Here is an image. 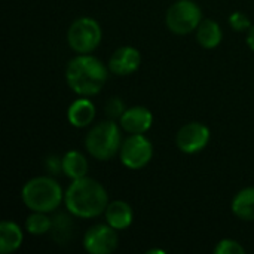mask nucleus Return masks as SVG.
I'll return each instance as SVG.
<instances>
[{
  "mask_svg": "<svg viewBox=\"0 0 254 254\" xmlns=\"http://www.w3.org/2000/svg\"><path fill=\"white\" fill-rule=\"evenodd\" d=\"M155 253L165 254V252H164V250H150V252H147V254H155Z\"/></svg>",
  "mask_w": 254,
  "mask_h": 254,
  "instance_id": "393cba45",
  "label": "nucleus"
},
{
  "mask_svg": "<svg viewBox=\"0 0 254 254\" xmlns=\"http://www.w3.org/2000/svg\"><path fill=\"white\" fill-rule=\"evenodd\" d=\"M119 246L118 231L109 223L91 226L83 235V249L89 254H110Z\"/></svg>",
  "mask_w": 254,
  "mask_h": 254,
  "instance_id": "6e6552de",
  "label": "nucleus"
},
{
  "mask_svg": "<svg viewBox=\"0 0 254 254\" xmlns=\"http://www.w3.org/2000/svg\"><path fill=\"white\" fill-rule=\"evenodd\" d=\"M223 31L219 22L213 19H202L199 27L196 28V40L205 49H214L222 43Z\"/></svg>",
  "mask_w": 254,
  "mask_h": 254,
  "instance_id": "dca6fc26",
  "label": "nucleus"
},
{
  "mask_svg": "<svg viewBox=\"0 0 254 254\" xmlns=\"http://www.w3.org/2000/svg\"><path fill=\"white\" fill-rule=\"evenodd\" d=\"M24 241V232L19 225L12 220H3L0 223V253H15Z\"/></svg>",
  "mask_w": 254,
  "mask_h": 254,
  "instance_id": "4468645a",
  "label": "nucleus"
},
{
  "mask_svg": "<svg viewBox=\"0 0 254 254\" xmlns=\"http://www.w3.org/2000/svg\"><path fill=\"white\" fill-rule=\"evenodd\" d=\"M73 232V220L70 216L60 213L55 217H52V229L51 234L54 237V240L58 244H64L68 241V238L71 237Z\"/></svg>",
  "mask_w": 254,
  "mask_h": 254,
  "instance_id": "6ab92c4d",
  "label": "nucleus"
},
{
  "mask_svg": "<svg viewBox=\"0 0 254 254\" xmlns=\"http://www.w3.org/2000/svg\"><path fill=\"white\" fill-rule=\"evenodd\" d=\"M210 137L211 132L207 125L201 122H189L179 129L176 135V144L180 152L186 155H195L208 146Z\"/></svg>",
  "mask_w": 254,
  "mask_h": 254,
  "instance_id": "1a4fd4ad",
  "label": "nucleus"
},
{
  "mask_svg": "<svg viewBox=\"0 0 254 254\" xmlns=\"http://www.w3.org/2000/svg\"><path fill=\"white\" fill-rule=\"evenodd\" d=\"M125 110H127V107H125L124 101L121 98H118V97H112L104 106V112H106L107 118L113 119V121L121 119V116L124 115Z\"/></svg>",
  "mask_w": 254,
  "mask_h": 254,
  "instance_id": "4be33fe9",
  "label": "nucleus"
},
{
  "mask_svg": "<svg viewBox=\"0 0 254 254\" xmlns=\"http://www.w3.org/2000/svg\"><path fill=\"white\" fill-rule=\"evenodd\" d=\"M104 217H106V223H109L116 231H125L132 225L134 213L127 201L116 199L109 202L104 211Z\"/></svg>",
  "mask_w": 254,
  "mask_h": 254,
  "instance_id": "ddd939ff",
  "label": "nucleus"
},
{
  "mask_svg": "<svg viewBox=\"0 0 254 254\" xmlns=\"http://www.w3.org/2000/svg\"><path fill=\"white\" fill-rule=\"evenodd\" d=\"M21 199L30 211L52 213L64 201L61 185L51 176L30 179L21 189Z\"/></svg>",
  "mask_w": 254,
  "mask_h": 254,
  "instance_id": "7ed1b4c3",
  "label": "nucleus"
},
{
  "mask_svg": "<svg viewBox=\"0 0 254 254\" xmlns=\"http://www.w3.org/2000/svg\"><path fill=\"white\" fill-rule=\"evenodd\" d=\"M109 202L106 188L95 179L86 176L71 180V185L64 193L67 211L79 219H95L104 214Z\"/></svg>",
  "mask_w": 254,
  "mask_h": 254,
  "instance_id": "f257e3e1",
  "label": "nucleus"
},
{
  "mask_svg": "<svg viewBox=\"0 0 254 254\" xmlns=\"http://www.w3.org/2000/svg\"><path fill=\"white\" fill-rule=\"evenodd\" d=\"M52 229V219L48 217V213L31 211V214L25 220V231L30 235L40 237L49 234Z\"/></svg>",
  "mask_w": 254,
  "mask_h": 254,
  "instance_id": "a211bd4d",
  "label": "nucleus"
},
{
  "mask_svg": "<svg viewBox=\"0 0 254 254\" xmlns=\"http://www.w3.org/2000/svg\"><path fill=\"white\" fill-rule=\"evenodd\" d=\"M95 119V104L89 97L74 100L67 109V121L74 128H86Z\"/></svg>",
  "mask_w": 254,
  "mask_h": 254,
  "instance_id": "f8f14e48",
  "label": "nucleus"
},
{
  "mask_svg": "<svg viewBox=\"0 0 254 254\" xmlns=\"http://www.w3.org/2000/svg\"><path fill=\"white\" fill-rule=\"evenodd\" d=\"M153 124V115L147 107L134 106L124 112L119 125L128 134H146Z\"/></svg>",
  "mask_w": 254,
  "mask_h": 254,
  "instance_id": "9b49d317",
  "label": "nucleus"
},
{
  "mask_svg": "<svg viewBox=\"0 0 254 254\" xmlns=\"http://www.w3.org/2000/svg\"><path fill=\"white\" fill-rule=\"evenodd\" d=\"M63 174L70 180L82 179L88 174V161L79 150H70L63 156Z\"/></svg>",
  "mask_w": 254,
  "mask_h": 254,
  "instance_id": "f3484780",
  "label": "nucleus"
},
{
  "mask_svg": "<svg viewBox=\"0 0 254 254\" xmlns=\"http://www.w3.org/2000/svg\"><path fill=\"white\" fill-rule=\"evenodd\" d=\"M103 31L100 24L89 16L74 19L67 30V43L76 54H91L101 43Z\"/></svg>",
  "mask_w": 254,
  "mask_h": 254,
  "instance_id": "423d86ee",
  "label": "nucleus"
},
{
  "mask_svg": "<svg viewBox=\"0 0 254 254\" xmlns=\"http://www.w3.org/2000/svg\"><path fill=\"white\" fill-rule=\"evenodd\" d=\"M202 22V10L199 4L193 0H177L174 1L165 15L167 28L177 34L186 36L192 31H196Z\"/></svg>",
  "mask_w": 254,
  "mask_h": 254,
  "instance_id": "39448f33",
  "label": "nucleus"
},
{
  "mask_svg": "<svg viewBox=\"0 0 254 254\" xmlns=\"http://www.w3.org/2000/svg\"><path fill=\"white\" fill-rule=\"evenodd\" d=\"M216 254H244L246 249L235 240H222L216 247H214Z\"/></svg>",
  "mask_w": 254,
  "mask_h": 254,
  "instance_id": "412c9836",
  "label": "nucleus"
},
{
  "mask_svg": "<svg viewBox=\"0 0 254 254\" xmlns=\"http://www.w3.org/2000/svg\"><path fill=\"white\" fill-rule=\"evenodd\" d=\"M109 67L91 54H77L65 68L68 88L79 97H94L101 92L109 77Z\"/></svg>",
  "mask_w": 254,
  "mask_h": 254,
  "instance_id": "f03ea898",
  "label": "nucleus"
},
{
  "mask_svg": "<svg viewBox=\"0 0 254 254\" xmlns=\"http://www.w3.org/2000/svg\"><path fill=\"white\" fill-rule=\"evenodd\" d=\"M45 170L51 174V176H57L60 173H63V158L55 156V155H49L45 158Z\"/></svg>",
  "mask_w": 254,
  "mask_h": 254,
  "instance_id": "5701e85b",
  "label": "nucleus"
},
{
  "mask_svg": "<svg viewBox=\"0 0 254 254\" xmlns=\"http://www.w3.org/2000/svg\"><path fill=\"white\" fill-rule=\"evenodd\" d=\"M229 25L234 31H249L253 24L244 12L235 10L229 16Z\"/></svg>",
  "mask_w": 254,
  "mask_h": 254,
  "instance_id": "aec40b11",
  "label": "nucleus"
},
{
  "mask_svg": "<svg viewBox=\"0 0 254 254\" xmlns=\"http://www.w3.org/2000/svg\"><path fill=\"white\" fill-rule=\"evenodd\" d=\"M232 214L243 222H254V186L241 189L232 199Z\"/></svg>",
  "mask_w": 254,
  "mask_h": 254,
  "instance_id": "2eb2a0df",
  "label": "nucleus"
},
{
  "mask_svg": "<svg viewBox=\"0 0 254 254\" xmlns=\"http://www.w3.org/2000/svg\"><path fill=\"white\" fill-rule=\"evenodd\" d=\"M141 65V54L134 46H121L109 58L107 67L116 76H129Z\"/></svg>",
  "mask_w": 254,
  "mask_h": 254,
  "instance_id": "9d476101",
  "label": "nucleus"
},
{
  "mask_svg": "<svg viewBox=\"0 0 254 254\" xmlns=\"http://www.w3.org/2000/svg\"><path fill=\"white\" fill-rule=\"evenodd\" d=\"M153 158V144L144 134H129L121 146L119 159L128 170H141Z\"/></svg>",
  "mask_w": 254,
  "mask_h": 254,
  "instance_id": "0eeeda50",
  "label": "nucleus"
},
{
  "mask_svg": "<svg viewBox=\"0 0 254 254\" xmlns=\"http://www.w3.org/2000/svg\"><path fill=\"white\" fill-rule=\"evenodd\" d=\"M121 146V129L113 119L95 124L85 137V147L97 161H110L119 153Z\"/></svg>",
  "mask_w": 254,
  "mask_h": 254,
  "instance_id": "20e7f679",
  "label": "nucleus"
},
{
  "mask_svg": "<svg viewBox=\"0 0 254 254\" xmlns=\"http://www.w3.org/2000/svg\"><path fill=\"white\" fill-rule=\"evenodd\" d=\"M247 45L252 51H254V25H252V28L247 31Z\"/></svg>",
  "mask_w": 254,
  "mask_h": 254,
  "instance_id": "b1692460",
  "label": "nucleus"
}]
</instances>
